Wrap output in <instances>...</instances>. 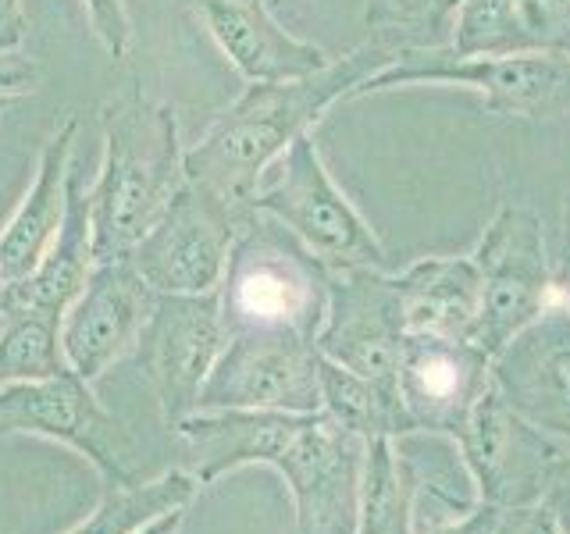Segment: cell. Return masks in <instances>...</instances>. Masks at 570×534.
Here are the masks:
<instances>
[{
    "label": "cell",
    "instance_id": "cell-1",
    "mask_svg": "<svg viewBox=\"0 0 570 534\" xmlns=\"http://www.w3.org/2000/svg\"><path fill=\"white\" fill-rule=\"evenodd\" d=\"M396 43L374 40L328 61L314 76L249 82L186 150V178L222 196L239 214H254L264 171L299 136H307L335 100H350L356 86L396 61Z\"/></svg>",
    "mask_w": 570,
    "mask_h": 534
},
{
    "label": "cell",
    "instance_id": "cell-2",
    "mask_svg": "<svg viewBox=\"0 0 570 534\" xmlns=\"http://www.w3.org/2000/svg\"><path fill=\"white\" fill-rule=\"evenodd\" d=\"M186 182V150L175 107L129 97L104 107V160L89 186L97 260L129 257Z\"/></svg>",
    "mask_w": 570,
    "mask_h": 534
},
{
    "label": "cell",
    "instance_id": "cell-3",
    "mask_svg": "<svg viewBox=\"0 0 570 534\" xmlns=\"http://www.w3.org/2000/svg\"><path fill=\"white\" fill-rule=\"evenodd\" d=\"M225 328H282L314 338L328 307V267L267 214L243 221L218 285Z\"/></svg>",
    "mask_w": 570,
    "mask_h": 534
},
{
    "label": "cell",
    "instance_id": "cell-4",
    "mask_svg": "<svg viewBox=\"0 0 570 534\" xmlns=\"http://www.w3.org/2000/svg\"><path fill=\"white\" fill-rule=\"evenodd\" d=\"M410 82L471 86L485 100V111L499 118H557L570 111V53L563 50L460 58L450 47H403L396 61L356 86L350 100Z\"/></svg>",
    "mask_w": 570,
    "mask_h": 534
},
{
    "label": "cell",
    "instance_id": "cell-5",
    "mask_svg": "<svg viewBox=\"0 0 570 534\" xmlns=\"http://www.w3.org/2000/svg\"><path fill=\"white\" fill-rule=\"evenodd\" d=\"M254 210L289 228L328 271L332 267H385L379 236L332 182L311 132L278 157L275 182L261 186Z\"/></svg>",
    "mask_w": 570,
    "mask_h": 534
},
{
    "label": "cell",
    "instance_id": "cell-6",
    "mask_svg": "<svg viewBox=\"0 0 570 534\" xmlns=\"http://www.w3.org/2000/svg\"><path fill=\"white\" fill-rule=\"evenodd\" d=\"M0 435H32L68 445L94 463L104 488L142 481L132 471V442L125 424L107 414L94 396V385L71 367L43 382L0 385Z\"/></svg>",
    "mask_w": 570,
    "mask_h": 534
},
{
    "label": "cell",
    "instance_id": "cell-7",
    "mask_svg": "<svg viewBox=\"0 0 570 534\" xmlns=\"http://www.w3.org/2000/svg\"><path fill=\"white\" fill-rule=\"evenodd\" d=\"M246 218L249 214H239L222 196L186 178L129 257L157 296L218 293L232 243Z\"/></svg>",
    "mask_w": 570,
    "mask_h": 534
},
{
    "label": "cell",
    "instance_id": "cell-8",
    "mask_svg": "<svg viewBox=\"0 0 570 534\" xmlns=\"http://www.w3.org/2000/svg\"><path fill=\"white\" fill-rule=\"evenodd\" d=\"M481 278V310L474 346L489 356L503 349L557 293L546 231L528 204H503L471 254Z\"/></svg>",
    "mask_w": 570,
    "mask_h": 534
},
{
    "label": "cell",
    "instance_id": "cell-9",
    "mask_svg": "<svg viewBox=\"0 0 570 534\" xmlns=\"http://www.w3.org/2000/svg\"><path fill=\"white\" fill-rule=\"evenodd\" d=\"M196 409H321V353L314 338L282 328L232 332L207 374Z\"/></svg>",
    "mask_w": 570,
    "mask_h": 534
},
{
    "label": "cell",
    "instance_id": "cell-10",
    "mask_svg": "<svg viewBox=\"0 0 570 534\" xmlns=\"http://www.w3.org/2000/svg\"><path fill=\"white\" fill-rule=\"evenodd\" d=\"M228 346L218 293L157 296L154 314L139 335L136 356L157 396L160 421L175 427L200 399L207 374Z\"/></svg>",
    "mask_w": 570,
    "mask_h": 534
},
{
    "label": "cell",
    "instance_id": "cell-11",
    "mask_svg": "<svg viewBox=\"0 0 570 534\" xmlns=\"http://www.w3.org/2000/svg\"><path fill=\"white\" fill-rule=\"evenodd\" d=\"M403 303L385 267H332L328 307L314 335L325 360L382 385H396L403 346Z\"/></svg>",
    "mask_w": 570,
    "mask_h": 534
},
{
    "label": "cell",
    "instance_id": "cell-12",
    "mask_svg": "<svg viewBox=\"0 0 570 534\" xmlns=\"http://www.w3.org/2000/svg\"><path fill=\"white\" fill-rule=\"evenodd\" d=\"M367 442L325 414H311L299 435L272 463L293 495V534H356Z\"/></svg>",
    "mask_w": 570,
    "mask_h": 534
},
{
    "label": "cell",
    "instance_id": "cell-13",
    "mask_svg": "<svg viewBox=\"0 0 570 534\" xmlns=\"http://www.w3.org/2000/svg\"><path fill=\"white\" fill-rule=\"evenodd\" d=\"M489 382L517 417L570 453V307L557 293L539 317L492 353Z\"/></svg>",
    "mask_w": 570,
    "mask_h": 534
},
{
    "label": "cell",
    "instance_id": "cell-14",
    "mask_svg": "<svg viewBox=\"0 0 570 534\" xmlns=\"http://www.w3.org/2000/svg\"><path fill=\"white\" fill-rule=\"evenodd\" d=\"M157 293L136 271L132 257L97 260L82 293L61 317V349L68 367L89 385L129 353L154 314Z\"/></svg>",
    "mask_w": 570,
    "mask_h": 534
},
{
    "label": "cell",
    "instance_id": "cell-15",
    "mask_svg": "<svg viewBox=\"0 0 570 534\" xmlns=\"http://www.w3.org/2000/svg\"><path fill=\"white\" fill-rule=\"evenodd\" d=\"M460 449L468 456V467L478 481L481 503H489L495 510L542 503L552 471L567 456V449L557 438L542 435L539 427L517 417L499 399L492 382L481 392L474 414L468 427H463Z\"/></svg>",
    "mask_w": 570,
    "mask_h": 534
},
{
    "label": "cell",
    "instance_id": "cell-16",
    "mask_svg": "<svg viewBox=\"0 0 570 534\" xmlns=\"http://www.w3.org/2000/svg\"><path fill=\"white\" fill-rule=\"evenodd\" d=\"M489 360L468 338L403 335L396 388L414 427L460 438L489 388Z\"/></svg>",
    "mask_w": 570,
    "mask_h": 534
},
{
    "label": "cell",
    "instance_id": "cell-17",
    "mask_svg": "<svg viewBox=\"0 0 570 534\" xmlns=\"http://www.w3.org/2000/svg\"><path fill=\"white\" fill-rule=\"evenodd\" d=\"M189 8L246 82H289L332 61L321 47L285 32L267 0H189Z\"/></svg>",
    "mask_w": 570,
    "mask_h": 534
},
{
    "label": "cell",
    "instance_id": "cell-18",
    "mask_svg": "<svg viewBox=\"0 0 570 534\" xmlns=\"http://www.w3.org/2000/svg\"><path fill=\"white\" fill-rule=\"evenodd\" d=\"M311 414H278V409H193L171 432L186 442L189 474L200 485L243 467H272L285 453Z\"/></svg>",
    "mask_w": 570,
    "mask_h": 534
},
{
    "label": "cell",
    "instance_id": "cell-19",
    "mask_svg": "<svg viewBox=\"0 0 570 534\" xmlns=\"http://www.w3.org/2000/svg\"><path fill=\"white\" fill-rule=\"evenodd\" d=\"M79 139V118H68L58 132L47 139V147L36 165V178L26 189L22 204L14 207L8 225L0 228V289L26 281L47 249L58 239L68 204V168Z\"/></svg>",
    "mask_w": 570,
    "mask_h": 534
},
{
    "label": "cell",
    "instance_id": "cell-20",
    "mask_svg": "<svg viewBox=\"0 0 570 534\" xmlns=\"http://www.w3.org/2000/svg\"><path fill=\"white\" fill-rule=\"evenodd\" d=\"M97 264L94 254V225H89V189L82 186V171L68 168V204L58 239L47 249L40 267L18 285L0 289V317L14 310H53L65 314L71 299L82 293V285Z\"/></svg>",
    "mask_w": 570,
    "mask_h": 534
},
{
    "label": "cell",
    "instance_id": "cell-21",
    "mask_svg": "<svg viewBox=\"0 0 570 534\" xmlns=\"http://www.w3.org/2000/svg\"><path fill=\"white\" fill-rule=\"evenodd\" d=\"M406 335H442L474 343L481 278L471 257H428L396 275Z\"/></svg>",
    "mask_w": 570,
    "mask_h": 534
},
{
    "label": "cell",
    "instance_id": "cell-22",
    "mask_svg": "<svg viewBox=\"0 0 570 534\" xmlns=\"http://www.w3.org/2000/svg\"><path fill=\"white\" fill-rule=\"evenodd\" d=\"M392 453H396L410 488V521L463 516L481 506L478 481L460 449V438L410 427V432L392 438Z\"/></svg>",
    "mask_w": 570,
    "mask_h": 534
},
{
    "label": "cell",
    "instance_id": "cell-23",
    "mask_svg": "<svg viewBox=\"0 0 570 534\" xmlns=\"http://www.w3.org/2000/svg\"><path fill=\"white\" fill-rule=\"evenodd\" d=\"M321 414L364 442L396 438L414 427L396 385L361 378L325 356H321Z\"/></svg>",
    "mask_w": 570,
    "mask_h": 534
},
{
    "label": "cell",
    "instance_id": "cell-24",
    "mask_svg": "<svg viewBox=\"0 0 570 534\" xmlns=\"http://www.w3.org/2000/svg\"><path fill=\"white\" fill-rule=\"evenodd\" d=\"M200 481L189 471H168L154 481H136L125 488H104L100 506L68 534H132L171 510H189Z\"/></svg>",
    "mask_w": 570,
    "mask_h": 534
},
{
    "label": "cell",
    "instance_id": "cell-25",
    "mask_svg": "<svg viewBox=\"0 0 570 534\" xmlns=\"http://www.w3.org/2000/svg\"><path fill=\"white\" fill-rule=\"evenodd\" d=\"M61 317L53 310H14L0 317V385L43 382L68 370Z\"/></svg>",
    "mask_w": 570,
    "mask_h": 534
},
{
    "label": "cell",
    "instance_id": "cell-26",
    "mask_svg": "<svg viewBox=\"0 0 570 534\" xmlns=\"http://www.w3.org/2000/svg\"><path fill=\"white\" fill-rule=\"evenodd\" d=\"M356 534H410V488L392 453V438L367 442Z\"/></svg>",
    "mask_w": 570,
    "mask_h": 534
},
{
    "label": "cell",
    "instance_id": "cell-27",
    "mask_svg": "<svg viewBox=\"0 0 570 534\" xmlns=\"http://www.w3.org/2000/svg\"><path fill=\"white\" fill-rule=\"evenodd\" d=\"M450 50L460 58H503V53L531 50L513 0H463L453 18Z\"/></svg>",
    "mask_w": 570,
    "mask_h": 534
},
{
    "label": "cell",
    "instance_id": "cell-28",
    "mask_svg": "<svg viewBox=\"0 0 570 534\" xmlns=\"http://www.w3.org/2000/svg\"><path fill=\"white\" fill-rule=\"evenodd\" d=\"M463 0H364V22L379 32H400L403 47H439L453 36Z\"/></svg>",
    "mask_w": 570,
    "mask_h": 534
},
{
    "label": "cell",
    "instance_id": "cell-29",
    "mask_svg": "<svg viewBox=\"0 0 570 534\" xmlns=\"http://www.w3.org/2000/svg\"><path fill=\"white\" fill-rule=\"evenodd\" d=\"M531 50L570 53V0H513Z\"/></svg>",
    "mask_w": 570,
    "mask_h": 534
},
{
    "label": "cell",
    "instance_id": "cell-30",
    "mask_svg": "<svg viewBox=\"0 0 570 534\" xmlns=\"http://www.w3.org/2000/svg\"><path fill=\"white\" fill-rule=\"evenodd\" d=\"M82 11L94 26V36L111 58H125L132 50V18L125 0H82Z\"/></svg>",
    "mask_w": 570,
    "mask_h": 534
},
{
    "label": "cell",
    "instance_id": "cell-31",
    "mask_svg": "<svg viewBox=\"0 0 570 534\" xmlns=\"http://www.w3.org/2000/svg\"><path fill=\"white\" fill-rule=\"evenodd\" d=\"M40 82H43V68L32 53H26L22 47L0 50V103L32 97Z\"/></svg>",
    "mask_w": 570,
    "mask_h": 534
},
{
    "label": "cell",
    "instance_id": "cell-32",
    "mask_svg": "<svg viewBox=\"0 0 570 534\" xmlns=\"http://www.w3.org/2000/svg\"><path fill=\"white\" fill-rule=\"evenodd\" d=\"M499 521V510L481 503L478 510L463 516H424V521H410V534H492Z\"/></svg>",
    "mask_w": 570,
    "mask_h": 534
},
{
    "label": "cell",
    "instance_id": "cell-33",
    "mask_svg": "<svg viewBox=\"0 0 570 534\" xmlns=\"http://www.w3.org/2000/svg\"><path fill=\"white\" fill-rule=\"evenodd\" d=\"M492 534H560L557 521H552V510L546 503H531V506H510L499 510V521Z\"/></svg>",
    "mask_w": 570,
    "mask_h": 534
},
{
    "label": "cell",
    "instance_id": "cell-34",
    "mask_svg": "<svg viewBox=\"0 0 570 534\" xmlns=\"http://www.w3.org/2000/svg\"><path fill=\"white\" fill-rule=\"evenodd\" d=\"M542 503L552 510V521H557L560 534H570V453L560 459V467L552 471V481L542 495Z\"/></svg>",
    "mask_w": 570,
    "mask_h": 534
},
{
    "label": "cell",
    "instance_id": "cell-35",
    "mask_svg": "<svg viewBox=\"0 0 570 534\" xmlns=\"http://www.w3.org/2000/svg\"><path fill=\"white\" fill-rule=\"evenodd\" d=\"M26 29V0H0V50L22 47Z\"/></svg>",
    "mask_w": 570,
    "mask_h": 534
},
{
    "label": "cell",
    "instance_id": "cell-36",
    "mask_svg": "<svg viewBox=\"0 0 570 534\" xmlns=\"http://www.w3.org/2000/svg\"><path fill=\"white\" fill-rule=\"evenodd\" d=\"M552 285H557V296L570 307V200L563 210V254H560L557 271H552Z\"/></svg>",
    "mask_w": 570,
    "mask_h": 534
},
{
    "label": "cell",
    "instance_id": "cell-37",
    "mask_svg": "<svg viewBox=\"0 0 570 534\" xmlns=\"http://www.w3.org/2000/svg\"><path fill=\"white\" fill-rule=\"evenodd\" d=\"M183 524H186V510H171V513H165V516H157V521L142 524V527L132 531V534H178V531H183Z\"/></svg>",
    "mask_w": 570,
    "mask_h": 534
}]
</instances>
